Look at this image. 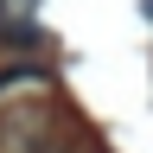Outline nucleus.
Returning a JSON list of instances; mask_svg holds the SVG:
<instances>
[{
  "label": "nucleus",
  "instance_id": "2",
  "mask_svg": "<svg viewBox=\"0 0 153 153\" xmlns=\"http://www.w3.org/2000/svg\"><path fill=\"white\" fill-rule=\"evenodd\" d=\"M147 19H153V0H147Z\"/></svg>",
  "mask_w": 153,
  "mask_h": 153
},
{
  "label": "nucleus",
  "instance_id": "1",
  "mask_svg": "<svg viewBox=\"0 0 153 153\" xmlns=\"http://www.w3.org/2000/svg\"><path fill=\"white\" fill-rule=\"evenodd\" d=\"M38 7H45V0H0V38L32 45L38 38Z\"/></svg>",
  "mask_w": 153,
  "mask_h": 153
}]
</instances>
